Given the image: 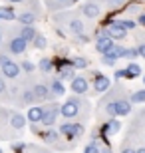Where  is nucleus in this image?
I'll list each match as a JSON object with an SVG mask.
<instances>
[{
    "label": "nucleus",
    "instance_id": "nucleus-1",
    "mask_svg": "<svg viewBox=\"0 0 145 153\" xmlns=\"http://www.w3.org/2000/svg\"><path fill=\"white\" fill-rule=\"evenodd\" d=\"M84 105H88V103H86L80 96L68 97L66 102L60 105V117H64L66 121H74L76 117H80V114H82Z\"/></svg>",
    "mask_w": 145,
    "mask_h": 153
},
{
    "label": "nucleus",
    "instance_id": "nucleus-2",
    "mask_svg": "<svg viewBox=\"0 0 145 153\" xmlns=\"http://www.w3.org/2000/svg\"><path fill=\"white\" fill-rule=\"evenodd\" d=\"M32 131H34V133H36V135H38L44 143H48V145H54V147H58L60 151H64V149H66V145L60 141V139H62L60 131L54 129V127H44V129H38V125H32Z\"/></svg>",
    "mask_w": 145,
    "mask_h": 153
},
{
    "label": "nucleus",
    "instance_id": "nucleus-3",
    "mask_svg": "<svg viewBox=\"0 0 145 153\" xmlns=\"http://www.w3.org/2000/svg\"><path fill=\"white\" fill-rule=\"evenodd\" d=\"M60 117V105L56 102H50L44 105V117L40 121V125H44V127H54Z\"/></svg>",
    "mask_w": 145,
    "mask_h": 153
},
{
    "label": "nucleus",
    "instance_id": "nucleus-4",
    "mask_svg": "<svg viewBox=\"0 0 145 153\" xmlns=\"http://www.w3.org/2000/svg\"><path fill=\"white\" fill-rule=\"evenodd\" d=\"M26 50H28V42H24L20 36H12L6 44V52L14 54V56H22V54H26Z\"/></svg>",
    "mask_w": 145,
    "mask_h": 153
},
{
    "label": "nucleus",
    "instance_id": "nucleus-5",
    "mask_svg": "<svg viewBox=\"0 0 145 153\" xmlns=\"http://www.w3.org/2000/svg\"><path fill=\"white\" fill-rule=\"evenodd\" d=\"M0 74L4 76L6 79H16L18 76L22 74V70H20V64L14 62V60H8V62H4L2 66H0Z\"/></svg>",
    "mask_w": 145,
    "mask_h": 153
},
{
    "label": "nucleus",
    "instance_id": "nucleus-6",
    "mask_svg": "<svg viewBox=\"0 0 145 153\" xmlns=\"http://www.w3.org/2000/svg\"><path fill=\"white\" fill-rule=\"evenodd\" d=\"M70 90L74 91V96H86L89 91V82L86 76H76L70 82Z\"/></svg>",
    "mask_w": 145,
    "mask_h": 153
},
{
    "label": "nucleus",
    "instance_id": "nucleus-7",
    "mask_svg": "<svg viewBox=\"0 0 145 153\" xmlns=\"http://www.w3.org/2000/svg\"><path fill=\"white\" fill-rule=\"evenodd\" d=\"M103 30H106V34L109 36L112 40L113 38H117V40H125V38H127V30L121 26V22H119V20H113V22L107 24Z\"/></svg>",
    "mask_w": 145,
    "mask_h": 153
},
{
    "label": "nucleus",
    "instance_id": "nucleus-8",
    "mask_svg": "<svg viewBox=\"0 0 145 153\" xmlns=\"http://www.w3.org/2000/svg\"><path fill=\"white\" fill-rule=\"evenodd\" d=\"M32 91H34V96H36L38 102H52V100H54V96L50 94L48 84H44V82H36V84L32 85Z\"/></svg>",
    "mask_w": 145,
    "mask_h": 153
},
{
    "label": "nucleus",
    "instance_id": "nucleus-9",
    "mask_svg": "<svg viewBox=\"0 0 145 153\" xmlns=\"http://www.w3.org/2000/svg\"><path fill=\"white\" fill-rule=\"evenodd\" d=\"M26 123H28V119H26V115L20 114V111H10L8 114V125L14 131H22L26 127Z\"/></svg>",
    "mask_w": 145,
    "mask_h": 153
},
{
    "label": "nucleus",
    "instance_id": "nucleus-10",
    "mask_svg": "<svg viewBox=\"0 0 145 153\" xmlns=\"http://www.w3.org/2000/svg\"><path fill=\"white\" fill-rule=\"evenodd\" d=\"M119 129H121V123H119V119H117V117H109V119L106 121V123L101 125L100 135H106V137L115 135V133H117Z\"/></svg>",
    "mask_w": 145,
    "mask_h": 153
},
{
    "label": "nucleus",
    "instance_id": "nucleus-11",
    "mask_svg": "<svg viewBox=\"0 0 145 153\" xmlns=\"http://www.w3.org/2000/svg\"><path fill=\"white\" fill-rule=\"evenodd\" d=\"M109 90V78L100 72H94V91L95 94H106Z\"/></svg>",
    "mask_w": 145,
    "mask_h": 153
},
{
    "label": "nucleus",
    "instance_id": "nucleus-12",
    "mask_svg": "<svg viewBox=\"0 0 145 153\" xmlns=\"http://www.w3.org/2000/svg\"><path fill=\"white\" fill-rule=\"evenodd\" d=\"M112 46H113V40L106 34V30H101V32H100V36L95 38V50H97V52L101 54V56H103V54H106V52L109 50Z\"/></svg>",
    "mask_w": 145,
    "mask_h": 153
},
{
    "label": "nucleus",
    "instance_id": "nucleus-13",
    "mask_svg": "<svg viewBox=\"0 0 145 153\" xmlns=\"http://www.w3.org/2000/svg\"><path fill=\"white\" fill-rule=\"evenodd\" d=\"M44 117V105H30L26 111V119L30 121V125H38Z\"/></svg>",
    "mask_w": 145,
    "mask_h": 153
},
{
    "label": "nucleus",
    "instance_id": "nucleus-14",
    "mask_svg": "<svg viewBox=\"0 0 145 153\" xmlns=\"http://www.w3.org/2000/svg\"><path fill=\"white\" fill-rule=\"evenodd\" d=\"M58 131H60V135L64 137L68 143L78 141V137H76V133H74V121H64V123L58 127Z\"/></svg>",
    "mask_w": 145,
    "mask_h": 153
},
{
    "label": "nucleus",
    "instance_id": "nucleus-15",
    "mask_svg": "<svg viewBox=\"0 0 145 153\" xmlns=\"http://www.w3.org/2000/svg\"><path fill=\"white\" fill-rule=\"evenodd\" d=\"M129 114H131V102L127 97L115 100V117H125Z\"/></svg>",
    "mask_w": 145,
    "mask_h": 153
},
{
    "label": "nucleus",
    "instance_id": "nucleus-16",
    "mask_svg": "<svg viewBox=\"0 0 145 153\" xmlns=\"http://www.w3.org/2000/svg\"><path fill=\"white\" fill-rule=\"evenodd\" d=\"M82 14H84L86 18H100V14H101V6L100 4H95V2H86L82 8Z\"/></svg>",
    "mask_w": 145,
    "mask_h": 153
},
{
    "label": "nucleus",
    "instance_id": "nucleus-17",
    "mask_svg": "<svg viewBox=\"0 0 145 153\" xmlns=\"http://www.w3.org/2000/svg\"><path fill=\"white\" fill-rule=\"evenodd\" d=\"M16 20L20 22V26H34V22L38 20V12L36 10H26L22 14H18Z\"/></svg>",
    "mask_w": 145,
    "mask_h": 153
},
{
    "label": "nucleus",
    "instance_id": "nucleus-18",
    "mask_svg": "<svg viewBox=\"0 0 145 153\" xmlns=\"http://www.w3.org/2000/svg\"><path fill=\"white\" fill-rule=\"evenodd\" d=\"M48 88H50V94L54 96V100H56V97H62L64 94H66V85H64V82L58 79V78L52 79L50 84H48Z\"/></svg>",
    "mask_w": 145,
    "mask_h": 153
},
{
    "label": "nucleus",
    "instance_id": "nucleus-19",
    "mask_svg": "<svg viewBox=\"0 0 145 153\" xmlns=\"http://www.w3.org/2000/svg\"><path fill=\"white\" fill-rule=\"evenodd\" d=\"M36 34H38V32H36V28H34V26H20V30H18L16 36H20L24 42L32 44V40L36 38Z\"/></svg>",
    "mask_w": 145,
    "mask_h": 153
},
{
    "label": "nucleus",
    "instance_id": "nucleus-20",
    "mask_svg": "<svg viewBox=\"0 0 145 153\" xmlns=\"http://www.w3.org/2000/svg\"><path fill=\"white\" fill-rule=\"evenodd\" d=\"M66 26H68V30L72 32V34H84V22L80 20V18H70L66 22Z\"/></svg>",
    "mask_w": 145,
    "mask_h": 153
},
{
    "label": "nucleus",
    "instance_id": "nucleus-21",
    "mask_svg": "<svg viewBox=\"0 0 145 153\" xmlns=\"http://www.w3.org/2000/svg\"><path fill=\"white\" fill-rule=\"evenodd\" d=\"M16 12L12 6H0V22L4 20V22H12V20H16Z\"/></svg>",
    "mask_w": 145,
    "mask_h": 153
},
{
    "label": "nucleus",
    "instance_id": "nucleus-22",
    "mask_svg": "<svg viewBox=\"0 0 145 153\" xmlns=\"http://www.w3.org/2000/svg\"><path fill=\"white\" fill-rule=\"evenodd\" d=\"M141 74H143V70H141L139 64H135V62H131L127 68H125V78L127 79H135V78H139Z\"/></svg>",
    "mask_w": 145,
    "mask_h": 153
},
{
    "label": "nucleus",
    "instance_id": "nucleus-23",
    "mask_svg": "<svg viewBox=\"0 0 145 153\" xmlns=\"http://www.w3.org/2000/svg\"><path fill=\"white\" fill-rule=\"evenodd\" d=\"M123 52H125V48H123V46H115V44H113L112 48L103 54V56L109 58V60H113V62H117L119 58H123Z\"/></svg>",
    "mask_w": 145,
    "mask_h": 153
},
{
    "label": "nucleus",
    "instance_id": "nucleus-24",
    "mask_svg": "<svg viewBox=\"0 0 145 153\" xmlns=\"http://www.w3.org/2000/svg\"><path fill=\"white\" fill-rule=\"evenodd\" d=\"M20 102H22L24 105H28V108L38 102V100H36V96H34V91H32V88H26V90H22V94H20Z\"/></svg>",
    "mask_w": 145,
    "mask_h": 153
},
{
    "label": "nucleus",
    "instance_id": "nucleus-25",
    "mask_svg": "<svg viewBox=\"0 0 145 153\" xmlns=\"http://www.w3.org/2000/svg\"><path fill=\"white\" fill-rule=\"evenodd\" d=\"M38 70L42 74H52L54 72V60L52 58H42L38 62Z\"/></svg>",
    "mask_w": 145,
    "mask_h": 153
},
{
    "label": "nucleus",
    "instance_id": "nucleus-26",
    "mask_svg": "<svg viewBox=\"0 0 145 153\" xmlns=\"http://www.w3.org/2000/svg\"><path fill=\"white\" fill-rule=\"evenodd\" d=\"M74 78H76V70H74L72 66H68V68L58 72V79H62V82H72Z\"/></svg>",
    "mask_w": 145,
    "mask_h": 153
},
{
    "label": "nucleus",
    "instance_id": "nucleus-27",
    "mask_svg": "<svg viewBox=\"0 0 145 153\" xmlns=\"http://www.w3.org/2000/svg\"><path fill=\"white\" fill-rule=\"evenodd\" d=\"M88 66H89L88 58H84V56H76V58H72V68H74V70H86Z\"/></svg>",
    "mask_w": 145,
    "mask_h": 153
},
{
    "label": "nucleus",
    "instance_id": "nucleus-28",
    "mask_svg": "<svg viewBox=\"0 0 145 153\" xmlns=\"http://www.w3.org/2000/svg\"><path fill=\"white\" fill-rule=\"evenodd\" d=\"M32 46L36 50H46V46H48V40H46L44 34H36V38L32 40Z\"/></svg>",
    "mask_w": 145,
    "mask_h": 153
},
{
    "label": "nucleus",
    "instance_id": "nucleus-29",
    "mask_svg": "<svg viewBox=\"0 0 145 153\" xmlns=\"http://www.w3.org/2000/svg\"><path fill=\"white\" fill-rule=\"evenodd\" d=\"M129 102H133V103H143V102H145V90L133 91V94H131V97H129Z\"/></svg>",
    "mask_w": 145,
    "mask_h": 153
},
{
    "label": "nucleus",
    "instance_id": "nucleus-30",
    "mask_svg": "<svg viewBox=\"0 0 145 153\" xmlns=\"http://www.w3.org/2000/svg\"><path fill=\"white\" fill-rule=\"evenodd\" d=\"M26 147H28V143H24V141H16V143H12V145H10L12 153H24Z\"/></svg>",
    "mask_w": 145,
    "mask_h": 153
},
{
    "label": "nucleus",
    "instance_id": "nucleus-31",
    "mask_svg": "<svg viewBox=\"0 0 145 153\" xmlns=\"http://www.w3.org/2000/svg\"><path fill=\"white\" fill-rule=\"evenodd\" d=\"M84 153H100V143L91 139V141L84 147Z\"/></svg>",
    "mask_w": 145,
    "mask_h": 153
},
{
    "label": "nucleus",
    "instance_id": "nucleus-32",
    "mask_svg": "<svg viewBox=\"0 0 145 153\" xmlns=\"http://www.w3.org/2000/svg\"><path fill=\"white\" fill-rule=\"evenodd\" d=\"M20 70H22V72H26V74H32L34 70H36V64L28 62V60H24V62H20Z\"/></svg>",
    "mask_w": 145,
    "mask_h": 153
},
{
    "label": "nucleus",
    "instance_id": "nucleus-33",
    "mask_svg": "<svg viewBox=\"0 0 145 153\" xmlns=\"http://www.w3.org/2000/svg\"><path fill=\"white\" fill-rule=\"evenodd\" d=\"M137 56H139V54H137V48H125V52H123V58H125V60H131V62H133Z\"/></svg>",
    "mask_w": 145,
    "mask_h": 153
},
{
    "label": "nucleus",
    "instance_id": "nucleus-34",
    "mask_svg": "<svg viewBox=\"0 0 145 153\" xmlns=\"http://www.w3.org/2000/svg\"><path fill=\"white\" fill-rule=\"evenodd\" d=\"M119 22H121V26L125 30H135V26H137V20H131V18H125V20H119Z\"/></svg>",
    "mask_w": 145,
    "mask_h": 153
},
{
    "label": "nucleus",
    "instance_id": "nucleus-35",
    "mask_svg": "<svg viewBox=\"0 0 145 153\" xmlns=\"http://www.w3.org/2000/svg\"><path fill=\"white\" fill-rule=\"evenodd\" d=\"M74 133H76V137H82L86 133V127H84V123H78V121H74Z\"/></svg>",
    "mask_w": 145,
    "mask_h": 153
},
{
    "label": "nucleus",
    "instance_id": "nucleus-36",
    "mask_svg": "<svg viewBox=\"0 0 145 153\" xmlns=\"http://www.w3.org/2000/svg\"><path fill=\"white\" fill-rule=\"evenodd\" d=\"M24 153H50V151H48V149H44V147H38V145H28Z\"/></svg>",
    "mask_w": 145,
    "mask_h": 153
},
{
    "label": "nucleus",
    "instance_id": "nucleus-37",
    "mask_svg": "<svg viewBox=\"0 0 145 153\" xmlns=\"http://www.w3.org/2000/svg\"><path fill=\"white\" fill-rule=\"evenodd\" d=\"M100 153H113L107 141H101V143H100Z\"/></svg>",
    "mask_w": 145,
    "mask_h": 153
},
{
    "label": "nucleus",
    "instance_id": "nucleus-38",
    "mask_svg": "<svg viewBox=\"0 0 145 153\" xmlns=\"http://www.w3.org/2000/svg\"><path fill=\"white\" fill-rule=\"evenodd\" d=\"M113 76H115V79H123L125 78V68H117Z\"/></svg>",
    "mask_w": 145,
    "mask_h": 153
},
{
    "label": "nucleus",
    "instance_id": "nucleus-39",
    "mask_svg": "<svg viewBox=\"0 0 145 153\" xmlns=\"http://www.w3.org/2000/svg\"><path fill=\"white\" fill-rule=\"evenodd\" d=\"M137 54H139L141 58H145V42H139V46H137Z\"/></svg>",
    "mask_w": 145,
    "mask_h": 153
},
{
    "label": "nucleus",
    "instance_id": "nucleus-40",
    "mask_svg": "<svg viewBox=\"0 0 145 153\" xmlns=\"http://www.w3.org/2000/svg\"><path fill=\"white\" fill-rule=\"evenodd\" d=\"M123 4H125V0H109V6H113V8H119Z\"/></svg>",
    "mask_w": 145,
    "mask_h": 153
},
{
    "label": "nucleus",
    "instance_id": "nucleus-41",
    "mask_svg": "<svg viewBox=\"0 0 145 153\" xmlns=\"http://www.w3.org/2000/svg\"><path fill=\"white\" fill-rule=\"evenodd\" d=\"M6 91V78L0 74V94H4Z\"/></svg>",
    "mask_w": 145,
    "mask_h": 153
},
{
    "label": "nucleus",
    "instance_id": "nucleus-42",
    "mask_svg": "<svg viewBox=\"0 0 145 153\" xmlns=\"http://www.w3.org/2000/svg\"><path fill=\"white\" fill-rule=\"evenodd\" d=\"M119 153H135V147H131V145H123Z\"/></svg>",
    "mask_w": 145,
    "mask_h": 153
},
{
    "label": "nucleus",
    "instance_id": "nucleus-43",
    "mask_svg": "<svg viewBox=\"0 0 145 153\" xmlns=\"http://www.w3.org/2000/svg\"><path fill=\"white\" fill-rule=\"evenodd\" d=\"M101 64H106V66H115V62L109 60V58H106V56H101Z\"/></svg>",
    "mask_w": 145,
    "mask_h": 153
},
{
    "label": "nucleus",
    "instance_id": "nucleus-44",
    "mask_svg": "<svg viewBox=\"0 0 145 153\" xmlns=\"http://www.w3.org/2000/svg\"><path fill=\"white\" fill-rule=\"evenodd\" d=\"M78 40L82 42V44H88V42H89V36H86V34H78Z\"/></svg>",
    "mask_w": 145,
    "mask_h": 153
},
{
    "label": "nucleus",
    "instance_id": "nucleus-45",
    "mask_svg": "<svg viewBox=\"0 0 145 153\" xmlns=\"http://www.w3.org/2000/svg\"><path fill=\"white\" fill-rule=\"evenodd\" d=\"M54 2H58L62 8H64V6H68V4H72V0H54Z\"/></svg>",
    "mask_w": 145,
    "mask_h": 153
},
{
    "label": "nucleus",
    "instance_id": "nucleus-46",
    "mask_svg": "<svg viewBox=\"0 0 145 153\" xmlns=\"http://www.w3.org/2000/svg\"><path fill=\"white\" fill-rule=\"evenodd\" d=\"M137 24L145 28V14H139V18H137Z\"/></svg>",
    "mask_w": 145,
    "mask_h": 153
},
{
    "label": "nucleus",
    "instance_id": "nucleus-47",
    "mask_svg": "<svg viewBox=\"0 0 145 153\" xmlns=\"http://www.w3.org/2000/svg\"><path fill=\"white\" fill-rule=\"evenodd\" d=\"M135 153H145V145H141V147H135Z\"/></svg>",
    "mask_w": 145,
    "mask_h": 153
},
{
    "label": "nucleus",
    "instance_id": "nucleus-48",
    "mask_svg": "<svg viewBox=\"0 0 145 153\" xmlns=\"http://www.w3.org/2000/svg\"><path fill=\"white\" fill-rule=\"evenodd\" d=\"M10 4H22V2H26V0H8Z\"/></svg>",
    "mask_w": 145,
    "mask_h": 153
},
{
    "label": "nucleus",
    "instance_id": "nucleus-49",
    "mask_svg": "<svg viewBox=\"0 0 145 153\" xmlns=\"http://www.w3.org/2000/svg\"><path fill=\"white\" fill-rule=\"evenodd\" d=\"M0 46H2V32H0Z\"/></svg>",
    "mask_w": 145,
    "mask_h": 153
},
{
    "label": "nucleus",
    "instance_id": "nucleus-50",
    "mask_svg": "<svg viewBox=\"0 0 145 153\" xmlns=\"http://www.w3.org/2000/svg\"><path fill=\"white\" fill-rule=\"evenodd\" d=\"M72 2H80V0H72Z\"/></svg>",
    "mask_w": 145,
    "mask_h": 153
},
{
    "label": "nucleus",
    "instance_id": "nucleus-51",
    "mask_svg": "<svg viewBox=\"0 0 145 153\" xmlns=\"http://www.w3.org/2000/svg\"><path fill=\"white\" fill-rule=\"evenodd\" d=\"M0 153H4V151H2V147H0Z\"/></svg>",
    "mask_w": 145,
    "mask_h": 153
},
{
    "label": "nucleus",
    "instance_id": "nucleus-52",
    "mask_svg": "<svg viewBox=\"0 0 145 153\" xmlns=\"http://www.w3.org/2000/svg\"><path fill=\"white\" fill-rule=\"evenodd\" d=\"M143 82H145V74H143Z\"/></svg>",
    "mask_w": 145,
    "mask_h": 153
}]
</instances>
